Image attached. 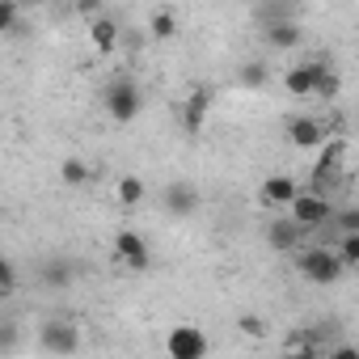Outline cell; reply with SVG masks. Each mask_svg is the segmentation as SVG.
<instances>
[{
  "instance_id": "ac0fdd59",
  "label": "cell",
  "mask_w": 359,
  "mask_h": 359,
  "mask_svg": "<svg viewBox=\"0 0 359 359\" xmlns=\"http://www.w3.org/2000/svg\"><path fill=\"white\" fill-rule=\"evenodd\" d=\"M330 233H334L330 245H338L342 237H359V208H338L334 220H330Z\"/></svg>"
},
{
  "instance_id": "484cf974",
  "label": "cell",
  "mask_w": 359,
  "mask_h": 359,
  "mask_svg": "<svg viewBox=\"0 0 359 359\" xmlns=\"http://www.w3.org/2000/svg\"><path fill=\"white\" fill-rule=\"evenodd\" d=\"M18 18H22L18 5H0V34H13L18 30Z\"/></svg>"
},
{
  "instance_id": "2e32d148",
  "label": "cell",
  "mask_w": 359,
  "mask_h": 359,
  "mask_svg": "<svg viewBox=\"0 0 359 359\" xmlns=\"http://www.w3.org/2000/svg\"><path fill=\"white\" fill-rule=\"evenodd\" d=\"M262 39H266V47H275V51H292V47L300 43V26H296V18H292V22H275V26H262Z\"/></svg>"
},
{
  "instance_id": "5bb4252c",
  "label": "cell",
  "mask_w": 359,
  "mask_h": 359,
  "mask_svg": "<svg viewBox=\"0 0 359 359\" xmlns=\"http://www.w3.org/2000/svg\"><path fill=\"white\" fill-rule=\"evenodd\" d=\"M118 39H123V30H118V22H114V18H106V13H102L97 22H89V43H93L102 55H106V51H114V47H118Z\"/></svg>"
},
{
  "instance_id": "cb8c5ba5",
  "label": "cell",
  "mask_w": 359,
  "mask_h": 359,
  "mask_svg": "<svg viewBox=\"0 0 359 359\" xmlns=\"http://www.w3.org/2000/svg\"><path fill=\"white\" fill-rule=\"evenodd\" d=\"M338 93H342V76H338V68L330 64V68H325V76H321V85H317V97H325V102H334Z\"/></svg>"
},
{
  "instance_id": "83f0119b",
  "label": "cell",
  "mask_w": 359,
  "mask_h": 359,
  "mask_svg": "<svg viewBox=\"0 0 359 359\" xmlns=\"http://www.w3.org/2000/svg\"><path fill=\"white\" fill-rule=\"evenodd\" d=\"M330 359H359V346H351V342H334Z\"/></svg>"
},
{
  "instance_id": "ffe728a7",
  "label": "cell",
  "mask_w": 359,
  "mask_h": 359,
  "mask_svg": "<svg viewBox=\"0 0 359 359\" xmlns=\"http://www.w3.org/2000/svg\"><path fill=\"white\" fill-rule=\"evenodd\" d=\"M148 34H152V39H161V43H165V39H173V34H177V18H173L169 9H156V13L148 18Z\"/></svg>"
},
{
  "instance_id": "30bf717a",
  "label": "cell",
  "mask_w": 359,
  "mask_h": 359,
  "mask_svg": "<svg viewBox=\"0 0 359 359\" xmlns=\"http://www.w3.org/2000/svg\"><path fill=\"white\" fill-rule=\"evenodd\" d=\"M161 203H165V212H169V216H191V212L203 203V195H199V187H195V182H169V187H165V195H161Z\"/></svg>"
},
{
  "instance_id": "603a6c76",
  "label": "cell",
  "mask_w": 359,
  "mask_h": 359,
  "mask_svg": "<svg viewBox=\"0 0 359 359\" xmlns=\"http://www.w3.org/2000/svg\"><path fill=\"white\" fill-rule=\"evenodd\" d=\"M18 296V262L5 258L0 262V300H13Z\"/></svg>"
},
{
  "instance_id": "3957f363",
  "label": "cell",
  "mask_w": 359,
  "mask_h": 359,
  "mask_svg": "<svg viewBox=\"0 0 359 359\" xmlns=\"http://www.w3.org/2000/svg\"><path fill=\"white\" fill-rule=\"evenodd\" d=\"M287 216L313 237V233H321V229H330V220H334V203L325 199V195H317V191H300V199L287 208Z\"/></svg>"
},
{
  "instance_id": "9c48e42d",
  "label": "cell",
  "mask_w": 359,
  "mask_h": 359,
  "mask_svg": "<svg viewBox=\"0 0 359 359\" xmlns=\"http://www.w3.org/2000/svg\"><path fill=\"white\" fill-rule=\"evenodd\" d=\"M304 237H309V233H304L292 216H279V220L266 224V245L279 250V254H300V250H304Z\"/></svg>"
},
{
  "instance_id": "f1b7e54d",
  "label": "cell",
  "mask_w": 359,
  "mask_h": 359,
  "mask_svg": "<svg viewBox=\"0 0 359 359\" xmlns=\"http://www.w3.org/2000/svg\"><path fill=\"white\" fill-rule=\"evenodd\" d=\"M18 342V330H13V321H5V346H13Z\"/></svg>"
},
{
  "instance_id": "d6986e66",
  "label": "cell",
  "mask_w": 359,
  "mask_h": 359,
  "mask_svg": "<svg viewBox=\"0 0 359 359\" xmlns=\"http://www.w3.org/2000/svg\"><path fill=\"white\" fill-rule=\"evenodd\" d=\"M60 177H64V187H85L89 177H93V169H89L81 156H68V161L60 165Z\"/></svg>"
},
{
  "instance_id": "7a4b0ae2",
  "label": "cell",
  "mask_w": 359,
  "mask_h": 359,
  "mask_svg": "<svg viewBox=\"0 0 359 359\" xmlns=\"http://www.w3.org/2000/svg\"><path fill=\"white\" fill-rule=\"evenodd\" d=\"M102 110H106L114 123H135L140 110H144V89H140L131 76H114V81L102 89Z\"/></svg>"
},
{
  "instance_id": "6da1fadb",
  "label": "cell",
  "mask_w": 359,
  "mask_h": 359,
  "mask_svg": "<svg viewBox=\"0 0 359 359\" xmlns=\"http://www.w3.org/2000/svg\"><path fill=\"white\" fill-rule=\"evenodd\" d=\"M296 271L309 279V283H317V287H330V283H338L342 275H346V262L338 258V250L334 245H304L300 254H296Z\"/></svg>"
},
{
  "instance_id": "f546056e",
  "label": "cell",
  "mask_w": 359,
  "mask_h": 359,
  "mask_svg": "<svg viewBox=\"0 0 359 359\" xmlns=\"http://www.w3.org/2000/svg\"><path fill=\"white\" fill-rule=\"evenodd\" d=\"M292 359H325L321 351H300V355H292Z\"/></svg>"
},
{
  "instance_id": "277c9868",
  "label": "cell",
  "mask_w": 359,
  "mask_h": 359,
  "mask_svg": "<svg viewBox=\"0 0 359 359\" xmlns=\"http://www.w3.org/2000/svg\"><path fill=\"white\" fill-rule=\"evenodd\" d=\"M165 355L169 359H208V334L199 325H173L165 334Z\"/></svg>"
},
{
  "instance_id": "4316f807",
  "label": "cell",
  "mask_w": 359,
  "mask_h": 359,
  "mask_svg": "<svg viewBox=\"0 0 359 359\" xmlns=\"http://www.w3.org/2000/svg\"><path fill=\"white\" fill-rule=\"evenodd\" d=\"M237 330H241V334H250L254 342H258V338H266V325H262L258 317H237Z\"/></svg>"
},
{
  "instance_id": "5b68a950",
  "label": "cell",
  "mask_w": 359,
  "mask_h": 359,
  "mask_svg": "<svg viewBox=\"0 0 359 359\" xmlns=\"http://www.w3.org/2000/svg\"><path fill=\"white\" fill-rule=\"evenodd\" d=\"M114 262L135 271V275H144L152 266V250H148V241L135 229H123V233H114Z\"/></svg>"
},
{
  "instance_id": "8992f818",
  "label": "cell",
  "mask_w": 359,
  "mask_h": 359,
  "mask_svg": "<svg viewBox=\"0 0 359 359\" xmlns=\"http://www.w3.org/2000/svg\"><path fill=\"white\" fill-rule=\"evenodd\" d=\"M39 346L51 351V355H72V351L81 346V330H76V321H68V317H51V321H43V325H39Z\"/></svg>"
},
{
  "instance_id": "ba28073f",
  "label": "cell",
  "mask_w": 359,
  "mask_h": 359,
  "mask_svg": "<svg viewBox=\"0 0 359 359\" xmlns=\"http://www.w3.org/2000/svg\"><path fill=\"white\" fill-rule=\"evenodd\" d=\"M287 144L292 148H325L330 144V127L321 123V118H313V114H296V118H287Z\"/></svg>"
},
{
  "instance_id": "52a82bcc",
  "label": "cell",
  "mask_w": 359,
  "mask_h": 359,
  "mask_svg": "<svg viewBox=\"0 0 359 359\" xmlns=\"http://www.w3.org/2000/svg\"><path fill=\"white\" fill-rule=\"evenodd\" d=\"M325 68H330V60H304V64H292V68L283 72V89H287L292 97H317V85H321Z\"/></svg>"
},
{
  "instance_id": "4fadbf2b",
  "label": "cell",
  "mask_w": 359,
  "mask_h": 359,
  "mask_svg": "<svg viewBox=\"0 0 359 359\" xmlns=\"http://www.w3.org/2000/svg\"><path fill=\"white\" fill-rule=\"evenodd\" d=\"M258 199H262L266 208H292V203L300 199V187L292 182L287 173H271L266 182H262V191H258Z\"/></svg>"
},
{
  "instance_id": "d4e9b609",
  "label": "cell",
  "mask_w": 359,
  "mask_h": 359,
  "mask_svg": "<svg viewBox=\"0 0 359 359\" xmlns=\"http://www.w3.org/2000/svg\"><path fill=\"white\" fill-rule=\"evenodd\" d=\"M334 250H338V258L346 262V271H351V266H359V237H342Z\"/></svg>"
},
{
  "instance_id": "44dd1931",
  "label": "cell",
  "mask_w": 359,
  "mask_h": 359,
  "mask_svg": "<svg viewBox=\"0 0 359 359\" xmlns=\"http://www.w3.org/2000/svg\"><path fill=\"white\" fill-rule=\"evenodd\" d=\"M317 342H321V338H317V330L309 325V330H292L287 342H283V351H287V359H292V355H300V351H317Z\"/></svg>"
},
{
  "instance_id": "7402d4cb",
  "label": "cell",
  "mask_w": 359,
  "mask_h": 359,
  "mask_svg": "<svg viewBox=\"0 0 359 359\" xmlns=\"http://www.w3.org/2000/svg\"><path fill=\"white\" fill-rule=\"evenodd\" d=\"M266 81H271V68H266L262 60H250V64L241 68V85H245V89H262Z\"/></svg>"
},
{
  "instance_id": "e0dca14e",
  "label": "cell",
  "mask_w": 359,
  "mask_h": 359,
  "mask_svg": "<svg viewBox=\"0 0 359 359\" xmlns=\"http://www.w3.org/2000/svg\"><path fill=\"white\" fill-rule=\"evenodd\" d=\"M114 199H118V208H140V203L148 199V187L140 182L135 173H123L118 187H114Z\"/></svg>"
},
{
  "instance_id": "8fae6325",
  "label": "cell",
  "mask_w": 359,
  "mask_h": 359,
  "mask_svg": "<svg viewBox=\"0 0 359 359\" xmlns=\"http://www.w3.org/2000/svg\"><path fill=\"white\" fill-rule=\"evenodd\" d=\"M208 110H212V89L208 85H195L187 93V102H182V127H187V135H199L203 131Z\"/></svg>"
},
{
  "instance_id": "7c38bea8",
  "label": "cell",
  "mask_w": 359,
  "mask_h": 359,
  "mask_svg": "<svg viewBox=\"0 0 359 359\" xmlns=\"http://www.w3.org/2000/svg\"><path fill=\"white\" fill-rule=\"evenodd\" d=\"M338 165H342V140H330V144L321 148L317 165H313V191H317V195H325V187L338 177ZM325 199H330V195H325Z\"/></svg>"
},
{
  "instance_id": "9a60e30c",
  "label": "cell",
  "mask_w": 359,
  "mask_h": 359,
  "mask_svg": "<svg viewBox=\"0 0 359 359\" xmlns=\"http://www.w3.org/2000/svg\"><path fill=\"white\" fill-rule=\"evenodd\" d=\"M39 279H43L47 287H55V292H64V287H72V279H76V271H72V262H68V258H47V262L39 266Z\"/></svg>"
}]
</instances>
